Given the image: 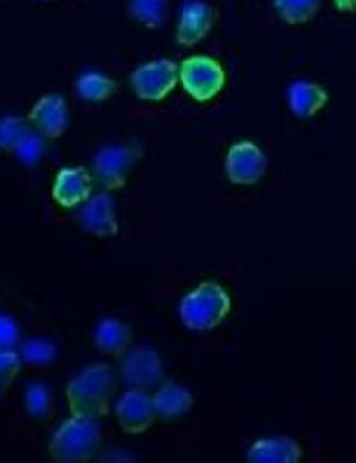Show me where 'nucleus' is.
<instances>
[{"instance_id": "4be33fe9", "label": "nucleus", "mask_w": 356, "mask_h": 463, "mask_svg": "<svg viewBox=\"0 0 356 463\" xmlns=\"http://www.w3.org/2000/svg\"><path fill=\"white\" fill-rule=\"evenodd\" d=\"M29 132V124L22 118L12 116L0 119V154L15 150Z\"/></svg>"}, {"instance_id": "5701e85b", "label": "nucleus", "mask_w": 356, "mask_h": 463, "mask_svg": "<svg viewBox=\"0 0 356 463\" xmlns=\"http://www.w3.org/2000/svg\"><path fill=\"white\" fill-rule=\"evenodd\" d=\"M14 152L17 154L22 164L37 165L40 158L43 157V154H45V140L38 132L30 130Z\"/></svg>"}, {"instance_id": "7ed1b4c3", "label": "nucleus", "mask_w": 356, "mask_h": 463, "mask_svg": "<svg viewBox=\"0 0 356 463\" xmlns=\"http://www.w3.org/2000/svg\"><path fill=\"white\" fill-rule=\"evenodd\" d=\"M103 447V430L96 419L73 416L58 427L48 445L50 457L60 463H83Z\"/></svg>"}, {"instance_id": "2eb2a0df", "label": "nucleus", "mask_w": 356, "mask_h": 463, "mask_svg": "<svg viewBox=\"0 0 356 463\" xmlns=\"http://www.w3.org/2000/svg\"><path fill=\"white\" fill-rule=\"evenodd\" d=\"M154 408L157 417L164 420H175L185 416L193 408L192 392L177 383H162L154 396Z\"/></svg>"}, {"instance_id": "a211bd4d", "label": "nucleus", "mask_w": 356, "mask_h": 463, "mask_svg": "<svg viewBox=\"0 0 356 463\" xmlns=\"http://www.w3.org/2000/svg\"><path fill=\"white\" fill-rule=\"evenodd\" d=\"M76 93L88 102H103L109 99L116 90L117 84L109 76H104L101 73H85L81 74L76 80Z\"/></svg>"}, {"instance_id": "b1692460", "label": "nucleus", "mask_w": 356, "mask_h": 463, "mask_svg": "<svg viewBox=\"0 0 356 463\" xmlns=\"http://www.w3.org/2000/svg\"><path fill=\"white\" fill-rule=\"evenodd\" d=\"M22 354H23V360L30 364L43 366L55 360L57 348L53 343L47 340H29L23 345Z\"/></svg>"}, {"instance_id": "cd10ccee", "label": "nucleus", "mask_w": 356, "mask_h": 463, "mask_svg": "<svg viewBox=\"0 0 356 463\" xmlns=\"http://www.w3.org/2000/svg\"><path fill=\"white\" fill-rule=\"evenodd\" d=\"M2 392H4V390H2V388H0V398H2Z\"/></svg>"}, {"instance_id": "f03ea898", "label": "nucleus", "mask_w": 356, "mask_h": 463, "mask_svg": "<svg viewBox=\"0 0 356 463\" xmlns=\"http://www.w3.org/2000/svg\"><path fill=\"white\" fill-rule=\"evenodd\" d=\"M230 310L231 298L226 288L213 280H205L180 300L178 316L188 330L205 334L223 324Z\"/></svg>"}, {"instance_id": "0eeeda50", "label": "nucleus", "mask_w": 356, "mask_h": 463, "mask_svg": "<svg viewBox=\"0 0 356 463\" xmlns=\"http://www.w3.org/2000/svg\"><path fill=\"white\" fill-rule=\"evenodd\" d=\"M178 83V66L167 58H160L139 66L131 74V86L142 101H162Z\"/></svg>"}, {"instance_id": "9b49d317", "label": "nucleus", "mask_w": 356, "mask_h": 463, "mask_svg": "<svg viewBox=\"0 0 356 463\" xmlns=\"http://www.w3.org/2000/svg\"><path fill=\"white\" fill-rule=\"evenodd\" d=\"M216 12L203 0H188L178 19L177 42L182 47H193L207 37L215 25Z\"/></svg>"}, {"instance_id": "9d476101", "label": "nucleus", "mask_w": 356, "mask_h": 463, "mask_svg": "<svg viewBox=\"0 0 356 463\" xmlns=\"http://www.w3.org/2000/svg\"><path fill=\"white\" fill-rule=\"evenodd\" d=\"M29 121L43 139H60L65 134L70 121L65 98L60 94L43 96L32 108Z\"/></svg>"}, {"instance_id": "1a4fd4ad", "label": "nucleus", "mask_w": 356, "mask_h": 463, "mask_svg": "<svg viewBox=\"0 0 356 463\" xmlns=\"http://www.w3.org/2000/svg\"><path fill=\"white\" fill-rule=\"evenodd\" d=\"M117 422L126 434L139 436L154 426L157 412L147 391L129 390L117 399L114 408Z\"/></svg>"}, {"instance_id": "aec40b11", "label": "nucleus", "mask_w": 356, "mask_h": 463, "mask_svg": "<svg viewBox=\"0 0 356 463\" xmlns=\"http://www.w3.org/2000/svg\"><path fill=\"white\" fill-rule=\"evenodd\" d=\"M322 0H274L279 17L291 25L305 24L315 17Z\"/></svg>"}, {"instance_id": "ddd939ff", "label": "nucleus", "mask_w": 356, "mask_h": 463, "mask_svg": "<svg viewBox=\"0 0 356 463\" xmlns=\"http://www.w3.org/2000/svg\"><path fill=\"white\" fill-rule=\"evenodd\" d=\"M93 194V176L85 167L61 168L55 176L52 195L61 208L71 210L86 203Z\"/></svg>"}, {"instance_id": "412c9836", "label": "nucleus", "mask_w": 356, "mask_h": 463, "mask_svg": "<svg viewBox=\"0 0 356 463\" xmlns=\"http://www.w3.org/2000/svg\"><path fill=\"white\" fill-rule=\"evenodd\" d=\"M25 406L30 416L38 420H47L55 414V401L52 396V391L42 383L30 384L25 394Z\"/></svg>"}, {"instance_id": "4468645a", "label": "nucleus", "mask_w": 356, "mask_h": 463, "mask_svg": "<svg viewBox=\"0 0 356 463\" xmlns=\"http://www.w3.org/2000/svg\"><path fill=\"white\" fill-rule=\"evenodd\" d=\"M302 447L291 437H267L254 442L246 460L254 463H297L302 460Z\"/></svg>"}, {"instance_id": "dca6fc26", "label": "nucleus", "mask_w": 356, "mask_h": 463, "mask_svg": "<svg viewBox=\"0 0 356 463\" xmlns=\"http://www.w3.org/2000/svg\"><path fill=\"white\" fill-rule=\"evenodd\" d=\"M131 326L116 318H104L94 334L96 348L113 358H122L131 348Z\"/></svg>"}, {"instance_id": "39448f33", "label": "nucleus", "mask_w": 356, "mask_h": 463, "mask_svg": "<svg viewBox=\"0 0 356 463\" xmlns=\"http://www.w3.org/2000/svg\"><path fill=\"white\" fill-rule=\"evenodd\" d=\"M142 158L139 144H124L104 147L94 156V178L108 192L121 190L131 175L132 168Z\"/></svg>"}, {"instance_id": "bb28decb", "label": "nucleus", "mask_w": 356, "mask_h": 463, "mask_svg": "<svg viewBox=\"0 0 356 463\" xmlns=\"http://www.w3.org/2000/svg\"><path fill=\"white\" fill-rule=\"evenodd\" d=\"M335 7L342 12H351L356 10V0H333Z\"/></svg>"}, {"instance_id": "6ab92c4d", "label": "nucleus", "mask_w": 356, "mask_h": 463, "mask_svg": "<svg viewBox=\"0 0 356 463\" xmlns=\"http://www.w3.org/2000/svg\"><path fill=\"white\" fill-rule=\"evenodd\" d=\"M129 14L147 28H159L169 14V0H129Z\"/></svg>"}, {"instance_id": "f257e3e1", "label": "nucleus", "mask_w": 356, "mask_h": 463, "mask_svg": "<svg viewBox=\"0 0 356 463\" xmlns=\"http://www.w3.org/2000/svg\"><path fill=\"white\" fill-rule=\"evenodd\" d=\"M113 366L98 363L86 366L66 384V401L73 416L99 419L109 412L116 391Z\"/></svg>"}, {"instance_id": "f3484780", "label": "nucleus", "mask_w": 356, "mask_h": 463, "mask_svg": "<svg viewBox=\"0 0 356 463\" xmlns=\"http://www.w3.org/2000/svg\"><path fill=\"white\" fill-rule=\"evenodd\" d=\"M287 99H289L291 111L297 118H312L325 108L328 94L319 84L297 81L289 88Z\"/></svg>"}, {"instance_id": "6e6552de", "label": "nucleus", "mask_w": 356, "mask_h": 463, "mask_svg": "<svg viewBox=\"0 0 356 463\" xmlns=\"http://www.w3.org/2000/svg\"><path fill=\"white\" fill-rule=\"evenodd\" d=\"M267 168L263 150L251 140L236 142L225 158L226 176L235 185L249 186L258 184Z\"/></svg>"}, {"instance_id": "20e7f679", "label": "nucleus", "mask_w": 356, "mask_h": 463, "mask_svg": "<svg viewBox=\"0 0 356 463\" xmlns=\"http://www.w3.org/2000/svg\"><path fill=\"white\" fill-rule=\"evenodd\" d=\"M178 80L195 101L207 102L221 93L226 74L223 66L210 56H190L178 68Z\"/></svg>"}, {"instance_id": "423d86ee", "label": "nucleus", "mask_w": 356, "mask_h": 463, "mask_svg": "<svg viewBox=\"0 0 356 463\" xmlns=\"http://www.w3.org/2000/svg\"><path fill=\"white\" fill-rule=\"evenodd\" d=\"M165 370L159 352L147 345L127 350L122 356L121 378L129 390H154L164 383Z\"/></svg>"}, {"instance_id": "f8f14e48", "label": "nucleus", "mask_w": 356, "mask_h": 463, "mask_svg": "<svg viewBox=\"0 0 356 463\" xmlns=\"http://www.w3.org/2000/svg\"><path fill=\"white\" fill-rule=\"evenodd\" d=\"M78 222L96 238H113L119 232L116 204L111 195L98 194L86 202L78 213Z\"/></svg>"}, {"instance_id": "393cba45", "label": "nucleus", "mask_w": 356, "mask_h": 463, "mask_svg": "<svg viewBox=\"0 0 356 463\" xmlns=\"http://www.w3.org/2000/svg\"><path fill=\"white\" fill-rule=\"evenodd\" d=\"M22 358L12 348L0 350V388L5 391L19 376Z\"/></svg>"}, {"instance_id": "a878e982", "label": "nucleus", "mask_w": 356, "mask_h": 463, "mask_svg": "<svg viewBox=\"0 0 356 463\" xmlns=\"http://www.w3.org/2000/svg\"><path fill=\"white\" fill-rule=\"evenodd\" d=\"M19 342V326L14 318L0 316V350L14 348Z\"/></svg>"}]
</instances>
